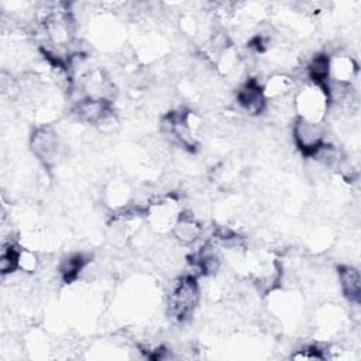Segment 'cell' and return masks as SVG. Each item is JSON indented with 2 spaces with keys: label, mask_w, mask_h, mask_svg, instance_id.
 <instances>
[{
  "label": "cell",
  "mask_w": 361,
  "mask_h": 361,
  "mask_svg": "<svg viewBox=\"0 0 361 361\" xmlns=\"http://www.w3.org/2000/svg\"><path fill=\"white\" fill-rule=\"evenodd\" d=\"M30 145L32 154L44 166H52L61 158V140L55 130L49 126L37 127L31 134Z\"/></svg>",
  "instance_id": "4"
},
{
  "label": "cell",
  "mask_w": 361,
  "mask_h": 361,
  "mask_svg": "<svg viewBox=\"0 0 361 361\" xmlns=\"http://www.w3.org/2000/svg\"><path fill=\"white\" fill-rule=\"evenodd\" d=\"M87 261L89 259L80 252L66 255L59 264V272H61V276L63 278V281L65 282L75 281L79 276V274L85 269Z\"/></svg>",
  "instance_id": "13"
},
{
  "label": "cell",
  "mask_w": 361,
  "mask_h": 361,
  "mask_svg": "<svg viewBox=\"0 0 361 361\" xmlns=\"http://www.w3.org/2000/svg\"><path fill=\"white\" fill-rule=\"evenodd\" d=\"M110 111H113V102L92 97L79 99L73 107V114L79 121L94 126H97Z\"/></svg>",
  "instance_id": "6"
},
{
  "label": "cell",
  "mask_w": 361,
  "mask_h": 361,
  "mask_svg": "<svg viewBox=\"0 0 361 361\" xmlns=\"http://www.w3.org/2000/svg\"><path fill=\"white\" fill-rule=\"evenodd\" d=\"M202 226L200 223L188 213H183L176 220L175 226L171 230V234L180 243V244H192L202 235Z\"/></svg>",
  "instance_id": "9"
},
{
  "label": "cell",
  "mask_w": 361,
  "mask_h": 361,
  "mask_svg": "<svg viewBox=\"0 0 361 361\" xmlns=\"http://www.w3.org/2000/svg\"><path fill=\"white\" fill-rule=\"evenodd\" d=\"M200 298L199 283L195 275H183L178 278L169 288L166 306L172 319L183 322L196 309Z\"/></svg>",
  "instance_id": "1"
},
{
  "label": "cell",
  "mask_w": 361,
  "mask_h": 361,
  "mask_svg": "<svg viewBox=\"0 0 361 361\" xmlns=\"http://www.w3.org/2000/svg\"><path fill=\"white\" fill-rule=\"evenodd\" d=\"M337 275H338V283L344 298L348 302L358 305L360 296H361L360 271L353 265H340L337 268Z\"/></svg>",
  "instance_id": "8"
},
{
  "label": "cell",
  "mask_w": 361,
  "mask_h": 361,
  "mask_svg": "<svg viewBox=\"0 0 361 361\" xmlns=\"http://www.w3.org/2000/svg\"><path fill=\"white\" fill-rule=\"evenodd\" d=\"M293 87V79L285 73H275L262 85V92L267 102L281 100L286 97Z\"/></svg>",
  "instance_id": "12"
},
{
  "label": "cell",
  "mask_w": 361,
  "mask_h": 361,
  "mask_svg": "<svg viewBox=\"0 0 361 361\" xmlns=\"http://www.w3.org/2000/svg\"><path fill=\"white\" fill-rule=\"evenodd\" d=\"M293 106L299 118H303L312 123H323L330 107V100H329L326 86L313 85V83L305 85L295 94Z\"/></svg>",
  "instance_id": "2"
},
{
  "label": "cell",
  "mask_w": 361,
  "mask_h": 361,
  "mask_svg": "<svg viewBox=\"0 0 361 361\" xmlns=\"http://www.w3.org/2000/svg\"><path fill=\"white\" fill-rule=\"evenodd\" d=\"M106 197L109 204H111L114 209H123V206H126L130 199V190L126 183L114 182L106 192Z\"/></svg>",
  "instance_id": "14"
},
{
  "label": "cell",
  "mask_w": 361,
  "mask_h": 361,
  "mask_svg": "<svg viewBox=\"0 0 361 361\" xmlns=\"http://www.w3.org/2000/svg\"><path fill=\"white\" fill-rule=\"evenodd\" d=\"M306 76L309 83L326 86L330 80V56L324 52L316 54L306 65Z\"/></svg>",
  "instance_id": "11"
},
{
  "label": "cell",
  "mask_w": 361,
  "mask_h": 361,
  "mask_svg": "<svg viewBox=\"0 0 361 361\" xmlns=\"http://www.w3.org/2000/svg\"><path fill=\"white\" fill-rule=\"evenodd\" d=\"M357 75V63L348 55H336L330 58V80L351 85Z\"/></svg>",
  "instance_id": "10"
},
{
  "label": "cell",
  "mask_w": 361,
  "mask_h": 361,
  "mask_svg": "<svg viewBox=\"0 0 361 361\" xmlns=\"http://www.w3.org/2000/svg\"><path fill=\"white\" fill-rule=\"evenodd\" d=\"M180 214V202L173 196H161L152 199L144 207L145 221L157 233H171Z\"/></svg>",
  "instance_id": "3"
},
{
  "label": "cell",
  "mask_w": 361,
  "mask_h": 361,
  "mask_svg": "<svg viewBox=\"0 0 361 361\" xmlns=\"http://www.w3.org/2000/svg\"><path fill=\"white\" fill-rule=\"evenodd\" d=\"M38 265H39V259H38L37 252L32 248L21 247L20 254H18V271L31 274V272L37 271Z\"/></svg>",
  "instance_id": "15"
},
{
  "label": "cell",
  "mask_w": 361,
  "mask_h": 361,
  "mask_svg": "<svg viewBox=\"0 0 361 361\" xmlns=\"http://www.w3.org/2000/svg\"><path fill=\"white\" fill-rule=\"evenodd\" d=\"M237 102L248 114H261L267 109V99L262 92V85L255 79H248L237 90Z\"/></svg>",
  "instance_id": "7"
},
{
  "label": "cell",
  "mask_w": 361,
  "mask_h": 361,
  "mask_svg": "<svg viewBox=\"0 0 361 361\" xmlns=\"http://www.w3.org/2000/svg\"><path fill=\"white\" fill-rule=\"evenodd\" d=\"M292 137L296 148L306 157H312L326 142V131L322 123L296 118L292 126Z\"/></svg>",
  "instance_id": "5"
}]
</instances>
